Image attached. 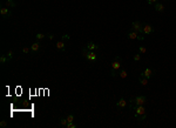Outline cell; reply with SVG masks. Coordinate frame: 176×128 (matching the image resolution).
Here are the masks:
<instances>
[{
  "instance_id": "6da1fadb",
  "label": "cell",
  "mask_w": 176,
  "mask_h": 128,
  "mask_svg": "<svg viewBox=\"0 0 176 128\" xmlns=\"http://www.w3.org/2000/svg\"><path fill=\"white\" fill-rule=\"evenodd\" d=\"M130 107H132L133 109H134L135 112V119H138L139 121H144V120L147 119V109L146 107H144V105H140V106H138V105H130Z\"/></svg>"
},
{
  "instance_id": "7a4b0ae2",
  "label": "cell",
  "mask_w": 176,
  "mask_h": 128,
  "mask_svg": "<svg viewBox=\"0 0 176 128\" xmlns=\"http://www.w3.org/2000/svg\"><path fill=\"white\" fill-rule=\"evenodd\" d=\"M122 59L120 56L116 55L114 61L110 64V76L112 78H116L119 76V71L122 68Z\"/></svg>"
},
{
  "instance_id": "3957f363",
  "label": "cell",
  "mask_w": 176,
  "mask_h": 128,
  "mask_svg": "<svg viewBox=\"0 0 176 128\" xmlns=\"http://www.w3.org/2000/svg\"><path fill=\"white\" fill-rule=\"evenodd\" d=\"M81 53H82V56L83 58L87 60V61H89V62H95L97 60V58H99V52H95V51H89L87 47H83L82 48V51H81Z\"/></svg>"
},
{
  "instance_id": "277c9868",
  "label": "cell",
  "mask_w": 176,
  "mask_h": 128,
  "mask_svg": "<svg viewBox=\"0 0 176 128\" xmlns=\"http://www.w3.org/2000/svg\"><path fill=\"white\" fill-rule=\"evenodd\" d=\"M130 103H133V105H138V106H140V105H146L147 103V96L146 95H138V96L133 97L132 100H130Z\"/></svg>"
},
{
  "instance_id": "5b68a950",
  "label": "cell",
  "mask_w": 176,
  "mask_h": 128,
  "mask_svg": "<svg viewBox=\"0 0 176 128\" xmlns=\"http://www.w3.org/2000/svg\"><path fill=\"white\" fill-rule=\"evenodd\" d=\"M130 29H133V31L138 32V33H140V34H142V31H143L142 22H140V21H133L132 28H130Z\"/></svg>"
},
{
  "instance_id": "8992f818",
  "label": "cell",
  "mask_w": 176,
  "mask_h": 128,
  "mask_svg": "<svg viewBox=\"0 0 176 128\" xmlns=\"http://www.w3.org/2000/svg\"><path fill=\"white\" fill-rule=\"evenodd\" d=\"M0 14H1L3 19H7V18L12 17V11L8 7H1V8H0Z\"/></svg>"
},
{
  "instance_id": "52a82bcc",
  "label": "cell",
  "mask_w": 176,
  "mask_h": 128,
  "mask_svg": "<svg viewBox=\"0 0 176 128\" xmlns=\"http://www.w3.org/2000/svg\"><path fill=\"white\" fill-rule=\"evenodd\" d=\"M154 74H155V71L154 70H151V68H146V70H144L140 74V76H143V78H147V79H150Z\"/></svg>"
},
{
  "instance_id": "ba28073f",
  "label": "cell",
  "mask_w": 176,
  "mask_h": 128,
  "mask_svg": "<svg viewBox=\"0 0 176 128\" xmlns=\"http://www.w3.org/2000/svg\"><path fill=\"white\" fill-rule=\"evenodd\" d=\"M154 32H155V28L151 25H148V24H147V25L143 26V31H142L143 35H149V34L154 33Z\"/></svg>"
},
{
  "instance_id": "9c48e42d",
  "label": "cell",
  "mask_w": 176,
  "mask_h": 128,
  "mask_svg": "<svg viewBox=\"0 0 176 128\" xmlns=\"http://www.w3.org/2000/svg\"><path fill=\"white\" fill-rule=\"evenodd\" d=\"M127 101H126V99H124L123 96H121L120 99H119V101L116 102V108H119V109H123V108H126L127 107Z\"/></svg>"
},
{
  "instance_id": "30bf717a",
  "label": "cell",
  "mask_w": 176,
  "mask_h": 128,
  "mask_svg": "<svg viewBox=\"0 0 176 128\" xmlns=\"http://www.w3.org/2000/svg\"><path fill=\"white\" fill-rule=\"evenodd\" d=\"M86 47H87L89 51H95V52H100V46H99V45H96V44H94L93 41L87 42Z\"/></svg>"
},
{
  "instance_id": "8fae6325",
  "label": "cell",
  "mask_w": 176,
  "mask_h": 128,
  "mask_svg": "<svg viewBox=\"0 0 176 128\" xmlns=\"http://www.w3.org/2000/svg\"><path fill=\"white\" fill-rule=\"evenodd\" d=\"M154 8H155V11L159 12V13H163V12H164V9H165V6L163 5L162 3H156L154 5Z\"/></svg>"
},
{
  "instance_id": "7c38bea8",
  "label": "cell",
  "mask_w": 176,
  "mask_h": 128,
  "mask_svg": "<svg viewBox=\"0 0 176 128\" xmlns=\"http://www.w3.org/2000/svg\"><path fill=\"white\" fill-rule=\"evenodd\" d=\"M55 47H56L58 51H60V52H65V51H66V45H65V41H63V40H60V41L56 42Z\"/></svg>"
},
{
  "instance_id": "4fadbf2b",
  "label": "cell",
  "mask_w": 176,
  "mask_h": 128,
  "mask_svg": "<svg viewBox=\"0 0 176 128\" xmlns=\"http://www.w3.org/2000/svg\"><path fill=\"white\" fill-rule=\"evenodd\" d=\"M138 36H139V33L133 31V29H129V31L127 32V38H128V39L134 40V39H138Z\"/></svg>"
},
{
  "instance_id": "5bb4252c",
  "label": "cell",
  "mask_w": 176,
  "mask_h": 128,
  "mask_svg": "<svg viewBox=\"0 0 176 128\" xmlns=\"http://www.w3.org/2000/svg\"><path fill=\"white\" fill-rule=\"evenodd\" d=\"M40 47H41V44L39 41H35V42H33V44L31 45V51L33 52V53H36L39 50H40Z\"/></svg>"
},
{
  "instance_id": "9a60e30c",
  "label": "cell",
  "mask_w": 176,
  "mask_h": 128,
  "mask_svg": "<svg viewBox=\"0 0 176 128\" xmlns=\"http://www.w3.org/2000/svg\"><path fill=\"white\" fill-rule=\"evenodd\" d=\"M5 5H6V7H8V8H15V7H17V4L14 3L13 0H6Z\"/></svg>"
},
{
  "instance_id": "2e32d148",
  "label": "cell",
  "mask_w": 176,
  "mask_h": 128,
  "mask_svg": "<svg viewBox=\"0 0 176 128\" xmlns=\"http://www.w3.org/2000/svg\"><path fill=\"white\" fill-rule=\"evenodd\" d=\"M119 76H120V79H126L128 76V73H127V71L124 68H121L119 71Z\"/></svg>"
},
{
  "instance_id": "e0dca14e",
  "label": "cell",
  "mask_w": 176,
  "mask_h": 128,
  "mask_svg": "<svg viewBox=\"0 0 176 128\" xmlns=\"http://www.w3.org/2000/svg\"><path fill=\"white\" fill-rule=\"evenodd\" d=\"M148 80H149V79H147V78L139 76V84L142 85V86H147V85H148Z\"/></svg>"
},
{
  "instance_id": "ac0fdd59",
  "label": "cell",
  "mask_w": 176,
  "mask_h": 128,
  "mask_svg": "<svg viewBox=\"0 0 176 128\" xmlns=\"http://www.w3.org/2000/svg\"><path fill=\"white\" fill-rule=\"evenodd\" d=\"M59 125H60L61 127L66 128V126L68 125V121H67L66 117H60V120H59Z\"/></svg>"
},
{
  "instance_id": "d6986e66",
  "label": "cell",
  "mask_w": 176,
  "mask_h": 128,
  "mask_svg": "<svg viewBox=\"0 0 176 128\" xmlns=\"http://www.w3.org/2000/svg\"><path fill=\"white\" fill-rule=\"evenodd\" d=\"M7 61H9L8 58H7L5 54H1V55H0V64H1V65H5Z\"/></svg>"
},
{
  "instance_id": "ffe728a7",
  "label": "cell",
  "mask_w": 176,
  "mask_h": 128,
  "mask_svg": "<svg viewBox=\"0 0 176 128\" xmlns=\"http://www.w3.org/2000/svg\"><path fill=\"white\" fill-rule=\"evenodd\" d=\"M66 119H67V121H68V122H73V121L75 120V116L73 114H68L66 116Z\"/></svg>"
},
{
  "instance_id": "44dd1931",
  "label": "cell",
  "mask_w": 176,
  "mask_h": 128,
  "mask_svg": "<svg viewBox=\"0 0 176 128\" xmlns=\"http://www.w3.org/2000/svg\"><path fill=\"white\" fill-rule=\"evenodd\" d=\"M147 52V48L144 46H139V53L140 54H144Z\"/></svg>"
},
{
  "instance_id": "7402d4cb",
  "label": "cell",
  "mask_w": 176,
  "mask_h": 128,
  "mask_svg": "<svg viewBox=\"0 0 176 128\" xmlns=\"http://www.w3.org/2000/svg\"><path fill=\"white\" fill-rule=\"evenodd\" d=\"M7 126H8V123H7V121H6V120L3 119L1 121H0V127H1V128H6Z\"/></svg>"
},
{
  "instance_id": "603a6c76",
  "label": "cell",
  "mask_w": 176,
  "mask_h": 128,
  "mask_svg": "<svg viewBox=\"0 0 176 128\" xmlns=\"http://www.w3.org/2000/svg\"><path fill=\"white\" fill-rule=\"evenodd\" d=\"M35 38H36V40H42V39H45V38H46V35H45V34H42V33H38L35 35Z\"/></svg>"
},
{
  "instance_id": "cb8c5ba5",
  "label": "cell",
  "mask_w": 176,
  "mask_h": 128,
  "mask_svg": "<svg viewBox=\"0 0 176 128\" xmlns=\"http://www.w3.org/2000/svg\"><path fill=\"white\" fill-rule=\"evenodd\" d=\"M13 55H14V52L12 50H9L8 51V53H7V58H8V60L11 61L12 59H13Z\"/></svg>"
},
{
  "instance_id": "d4e9b609",
  "label": "cell",
  "mask_w": 176,
  "mask_h": 128,
  "mask_svg": "<svg viewBox=\"0 0 176 128\" xmlns=\"http://www.w3.org/2000/svg\"><path fill=\"white\" fill-rule=\"evenodd\" d=\"M133 60H134V61H140V60H141V54L140 53L135 54V55L133 56Z\"/></svg>"
},
{
  "instance_id": "484cf974",
  "label": "cell",
  "mask_w": 176,
  "mask_h": 128,
  "mask_svg": "<svg viewBox=\"0 0 176 128\" xmlns=\"http://www.w3.org/2000/svg\"><path fill=\"white\" fill-rule=\"evenodd\" d=\"M30 52H32V51H31V47H22V53L27 54V53H30Z\"/></svg>"
},
{
  "instance_id": "4316f807",
  "label": "cell",
  "mask_w": 176,
  "mask_h": 128,
  "mask_svg": "<svg viewBox=\"0 0 176 128\" xmlns=\"http://www.w3.org/2000/svg\"><path fill=\"white\" fill-rule=\"evenodd\" d=\"M77 127V125H75V123H73V122H68V125L66 126V128H76Z\"/></svg>"
},
{
  "instance_id": "83f0119b",
  "label": "cell",
  "mask_w": 176,
  "mask_h": 128,
  "mask_svg": "<svg viewBox=\"0 0 176 128\" xmlns=\"http://www.w3.org/2000/svg\"><path fill=\"white\" fill-rule=\"evenodd\" d=\"M147 3H148V5H155L156 3H159L157 0H147Z\"/></svg>"
},
{
  "instance_id": "f1b7e54d",
  "label": "cell",
  "mask_w": 176,
  "mask_h": 128,
  "mask_svg": "<svg viewBox=\"0 0 176 128\" xmlns=\"http://www.w3.org/2000/svg\"><path fill=\"white\" fill-rule=\"evenodd\" d=\"M47 38H48V40H53V39H54V35H53V34H48V35H47Z\"/></svg>"
},
{
  "instance_id": "f546056e",
  "label": "cell",
  "mask_w": 176,
  "mask_h": 128,
  "mask_svg": "<svg viewBox=\"0 0 176 128\" xmlns=\"http://www.w3.org/2000/svg\"><path fill=\"white\" fill-rule=\"evenodd\" d=\"M69 39V35H63L62 36V40H68Z\"/></svg>"
}]
</instances>
